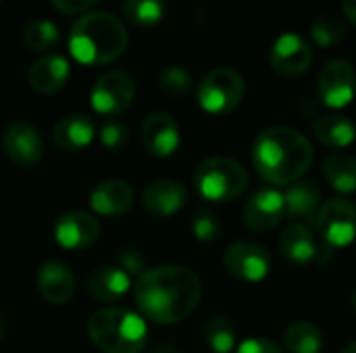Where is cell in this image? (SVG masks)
Listing matches in <instances>:
<instances>
[{
	"label": "cell",
	"mask_w": 356,
	"mask_h": 353,
	"mask_svg": "<svg viewBox=\"0 0 356 353\" xmlns=\"http://www.w3.org/2000/svg\"><path fill=\"white\" fill-rule=\"evenodd\" d=\"M188 202V187L179 181L163 179L142 191V208L154 218H167L179 212Z\"/></svg>",
	"instance_id": "16"
},
{
	"label": "cell",
	"mask_w": 356,
	"mask_h": 353,
	"mask_svg": "<svg viewBox=\"0 0 356 353\" xmlns=\"http://www.w3.org/2000/svg\"><path fill=\"white\" fill-rule=\"evenodd\" d=\"M98 0H52L54 8L63 15H77L88 10L92 4H96Z\"/></svg>",
	"instance_id": "36"
},
{
	"label": "cell",
	"mask_w": 356,
	"mask_h": 353,
	"mask_svg": "<svg viewBox=\"0 0 356 353\" xmlns=\"http://www.w3.org/2000/svg\"><path fill=\"white\" fill-rule=\"evenodd\" d=\"M313 158L315 150L311 141L290 127L265 129L252 144V164L271 185L298 181L313 164Z\"/></svg>",
	"instance_id": "2"
},
{
	"label": "cell",
	"mask_w": 356,
	"mask_h": 353,
	"mask_svg": "<svg viewBox=\"0 0 356 353\" xmlns=\"http://www.w3.org/2000/svg\"><path fill=\"white\" fill-rule=\"evenodd\" d=\"M94 135H96V127L90 117L71 114L54 125L52 141L63 152H79L92 144Z\"/></svg>",
	"instance_id": "21"
},
{
	"label": "cell",
	"mask_w": 356,
	"mask_h": 353,
	"mask_svg": "<svg viewBox=\"0 0 356 353\" xmlns=\"http://www.w3.org/2000/svg\"><path fill=\"white\" fill-rule=\"evenodd\" d=\"M315 227L321 241L332 250L350 246L356 239V206L344 198L327 200L315 216Z\"/></svg>",
	"instance_id": "7"
},
{
	"label": "cell",
	"mask_w": 356,
	"mask_h": 353,
	"mask_svg": "<svg viewBox=\"0 0 356 353\" xmlns=\"http://www.w3.org/2000/svg\"><path fill=\"white\" fill-rule=\"evenodd\" d=\"M40 295L52 306H65L75 295V277L71 268L58 260H50L42 264L35 277Z\"/></svg>",
	"instance_id": "18"
},
{
	"label": "cell",
	"mask_w": 356,
	"mask_h": 353,
	"mask_svg": "<svg viewBox=\"0 0 356 353\" xmlns=\"http://www.w3.org/2000/svg\"><path fill=\"white\" fill-rule=\"evenodd\" d=\"M4 333H6V316H4V312L0 310V339L4 337Z\"/></svg>",
	"instance_id": "38"
},
{
	"label": "cell",
	"mask_w": 356,
	"mask_h": 353,
	"mask_svg": "<svg viewBox=\"0 0 356 353\" xmlns=\"http://www.w3.org/2000/svg\"><path fill=\"white\" fill-rule=\"evenodd\" d=\"M319 100L330 108H344L356 96V71L344 58H334L323 64L317 79Z\"/></svg>",
	"instance_id": "10"
},
{
	"label": "cell",
	"mask_w": 356,
	"mask_h": 353,
	"mask_svg": "<svg viewBox=\"0 0 356 353\" xmlns=\"http://www.w3.org/2000/svg\"><path fill=\"white\" fill-rule=\"evenodd\" d=\"M119 266L131 277V275H144L146 270H144V258H142V254L140 252H136V250H129V252H123L121 256H119Z\"/></svg>",
	"instance_id": "35"
},
{
	"label": "cell",
	"mask_w": 356,
	"mask_h": 353,
	"mask_svg": "<svg viewBox=\"0 0 356 353\" xmlns=\"http://www.w3.org/2000/svg\"><path fill=\"white\" fill-rule=\"evenodd\" d=\"M125 19L140 29L156 27L165 17V2L163 0H125L123 2Z\"/></svg>",
	"instance_id": "27"
},
{
	"label": "cell",
	"mask_w": 356,
	"mask_h": 353,
	"mask_svg": "<svg viewBox=\"0 0 356 353\" xmlns=\"http://www.w3.org/2000/svg\"><path fill=\"white\" fill-rule=\"evenodd\" d=\"M90 206L102 216H121L134 206V189L121 179H108L94 187Z\"/></svg>",
	"instance_id": "19"
},
{
	"label": "cell",
	"mask_w": 356,
	"mask_h": 353,
	"mask_svg": "<svg viewBox=\"0 0 356 353\" xmlns=\"http://www.w3.org/2000/svg\"><path fill=\"white\" fill-rule=\"evenodd\" d=\"M88 335L102 353H140L148 341V327L127 308H104L90 316Z\"/></svg>",
	"instance_id": "4"
},
{
	"label": "cell",
	"mask_w": 356,
	"mask_h": 353,
	"mask_svg": "<svg viewBox=\"0 0 356 353\" xmlns=\"http://www.w3.org/2000/svg\"><path fill=\"white\" fill-rule=\"evenodd\" d=\"M131 289V277L121 266H102L88 277V291L98 302H119Z\"/></svg>",
	"instance_id": "22"
},
{
	"label": "cell",
	"mask_w": 356,
	"mask_h": 353,
	"mask_svg": "<svg viewBox=\"0 0 356 353\" xmlns=\"http://www.w3.org/2000/svg\"><path fill=\"white\" fill-rule=\"evenodd\" d=\"M342 353H356V341L355 343H350L348 347H344V352Z\"/></svg>",
	"instance_id": "39"
},
{
	"label": "cell",
	"mask_w": 356,
	"mask_h": 353,
	"mask_svg": "<svg viewBox=\"0 0 356 353\" xmlns=\"http://www.w3.org/2000/svg\"><path fill=\"white\" fill-rule=\"evenodd\" d=\"M27 79H29L31 89L42 96L56 94L58 89H63V85L69 79V62L67 58L56 56V54L42 56L29 67Z\"/></svg>",
	"instance_id": "20"
},
{
	"label": "cell",
	"mask_w": 356,
	"mask_h": 353,
	"mask_svg": "<svg viewBox=\"0 0 356 353\" xmlns=\"http://www.w3.org/2000/svg\"><path fill=\"white\" fill-rule=\"evenodd\" d=\"M100 144L108 150H121L127 144V129L121 123H106L100 129Z\"/></svg>",
	"instance_id": "33"
},
{
	"label": "cell",
	"mask_w": 356,
	"mask_h": 353,
	"mask_svg": "<svg viewBox=\"0 0 356 353\" xmlns=\"http://www.w3.org/2000/svg\"><path fill=\"white\" fill-rule=\"evenodd\" d=\"M204 341L215 353H232L238 347L236 329L229 318L213 316L204 327Z\"/></svg>",
	"instance_id": "28"
},
{
	"label": "cell",
	"mask_w": 356,
	"mask_h": 353,
	"mask_svg": "<svg viewBox=\"0 0 356 353\" xmlns=\"http://www.w3.org/2000/svg\"><path fill=\"white\" fill-rule=\"evenodd\" d=\"M0 2H2V0H0Z\"/></svg>",
	"instance_id": "41"
},
{
	"label": "cell",
	"mask_w": 356,
	"mask_h": 353,
	"mask_svg": "<svg viewBox=\"0 0 356 353\" xmlns=\"http://www.w3.org/2000/svg\"><path fill=\"white\" fill-rule=\"evenodd\" d=\"M269 62L277 75L294 79L309 71V67L313 62V48L302 35L284 33L271 46Z\"/></svg>",
	"instance_id": "11"
},
{
	"label": "cell",
	"mask_w": 356,
	"mask_h": 353,
	"mask_svg": "<svg viewBox=\"0 0 356 353\" xmlns=\"http://www.w3.org/2000/svg\"><path fill=\"white\" fill-rule=\"evenodd\" d=\"M350 306H353V310L356 312V289L353 291V298H350Z\"/></svg>",
	"instance_id": "40"
},
{
	"label": "cell",
	"mask_w": 356,
	"mask_h": 353,
	"mask_svg": "<svg viewBox=\"0 0 356 353\" xmlns=\"http://www.w3.org/2000/svg\"><path fill=\"white\" fill-rule=\"evenodd\" d=\"M280 250L288 262L294 266H307L311 262H321L325 264L332 258V248L323 243V248L317 243L315 235L307 225L294 223L284 229L280 237Z\"/></svg>",
	"instance_id": "12"
},
{
	"label": "cell",
	"mask_w": 356,
	"mask_h": 353,
	"mask_svg": "<svg viewBox=\"0 0 356 353\" xmlns=\"http://www.w3.org/2000/svg\"><path fill=\"white\" fill-rule=\"evenodd\" d=\"M244 225L254 233H267L282 223L286 216L284 193L273 187H263L250 196L242 210Z\"/></svg>",
	"instance_id": "13"
},
{
	"label": "cell",
	"mask_w": 356,
	"mask_h": 353,
	"mask_svg": "<svg viewBox=\"0 0 356 353\" xmlns=\"http://www.w3.org/2000/svg\"><path fill=\"white\" fill-rule=\"evenodd\" d=\"M227 273L244 283H259L271 270V254L257 241H236L223 254Z\"/></svg>",
	"instance_id": "9"
},
{
	"label": "cell",
	"mask_w": 356,
	"mask_h": 353,
	"mask_svg": "<svg viewBox=\"0 0 356 353\" xmlns=\"http://www.w3.org/2000/svg\"><path fill=\"white\" fill-rule=\"evenodd\" d=\"M346 35V25L344 21H340L334 15H325L319 17L313 25H311V40L323 48H330L338 42H342Z\"/></svg>",
	"instance_id": "30"
},
{
	"label": "cell",
	"mask_w": 356,
	"mask_h": 353,
	"mask_svg": "<svg viewBox=\"0 0 356 353\" xmlns=\"http://www.w3.org/2000/svg\"><path fill=\"white\" fill-rule=\"evenodd\" d=\"M2 148L6 156L19 166H35L44 158V139L35 127L23 121H15L4 129Z\"/></svg>",
	"instance_id": "14"
},
{
	"label": "cell",
	"mask_w": 356,
	"mask_h": 353,
	"mask_svg": "<svg viewBox=\"0 0 356 353\" xmlns=\"http://www.w3.org/2000/svg\"><path fill=\"white\" fill-rule=\"evenodd\" d=\"M136 96V81L127 71L115 69L98 77L92 87L90 102L98 114L115 117L121 114Z\"/></svg>",
	"instance_id": "8"
},
{
	"label": "cell",
	"mask_w": 356,
	"mask_h": 353,
	"mask_svg": "<svg viewBox=\"0 0 356 353\" xmlns=\"http://www.w3.org/2000/svg\"><path fill=\"white\" fill-rule=\"evenodd\" d=\"M246 94L244 77L229 69L219 67L207 73L198 85V102L209 114H229L234 112Z\"/></svg>",
	"instance_id": "6"
},
{
	"label": "cell",
	"mask_w": 356,
	"mask_h": 353,
	"mask_svg": "<svg viewBox=\"0 0 356 353\" xmlns=\"http://www.w3.org/2000/svg\"><path fill=\"white\" fill-rule=\"evenodd\" d=\"M315 137L330 148H348L356 139L355 123L344 114H323L313 125Z\"/></svg>",
	"instance_id": "24"
},
{
	"label": "cell",
	"mask_w": 356,
	"mask_h": 353,
	"mask_svg": "<svg viewBox=\"0 0 356 353\" xmlns=\"http://www.w3.org/2000/svg\"><path fill=\"white\" fill-rule=\"evenodd\" d=\"M142 144L144 148L159 158L171 156L179 148V129L177 123L165 112H150L142 121Z\"/></svg>",
	"instance_id": "17"
},
{
	"label": "cell",
	"mask_w": 356,
	"mask_h": 353,
	"mask_svg": "<svg viewBox=\"0 0 356 353\" xmlns=\"http://www.w3.org/2000/svg\"><path fill=\"white\" fill-rule=\"evenodd\" d=\"M127 48L125 25L108 12H88L69 31V50L75 60L88 67L108 64Z\"/></svg>",
	"instance_id": "3"
},
{
	"label": "cell",
	"mask_w": 356,
	"mask_h": 353,
	"mask_svg": "<svg viewBox=\"0 0 356 353\" xmlns=\"http://www.w3.org/2000/svg\"><path fill=\"white\" fill-rule=\"evenodd\" d=\"M192 231H194V235H196L198 241H207V243H209V241H215V239L219 237V233H221V223H219V218H217L211 210L200 208V210H196V214H194Z\"/></svg>",
	"instance_id": "32"
},
{
	"label": "cell",
	"mask_w": 356,
	"mask_h": 353,
	"mask_svg": "<svg viewBox=\"0 0 356 353\" xmlns=\"http://www.w3.org/2000/svg\"><path fill=\"white\" fill-rule=\"evenodd\" d=\"M323 175L327 183L340 193L356 191V158L346 152H332L323 162Z\"/></svg>",
	"instance_id": "25"
},
{
	"label": "cell",
	"mask_w": 356,
	"mask_h": 353,
	"mask_svg": "<svg viewBox=\"0 0 356 353\" xmlns=\"http://www.w3.org/2000/svg\"><path fill=\"white\" fill-rule=\"evenodd\" d=\"M54 237L65 250H83L98 241L100 223L94 214L83 210H73L56 221Z\"/></svg>",
	"instance_id": "15"
},
{
	"label": "cell",
	"mask_w": 356,
	"mask_h": 353,
	"mask_svg": "<svg viewBox=\"0 0 356 353\" xmlns=\"http://www.w3.org/2000/svg\"><path fill=\"white\" fill-rule=\"evenodd\" d=\"M342 10L348 17V21L356 25V0H342Z\"/></svg>",
	"instance_id": "37"
},
{
	"label": "cell",
	"mask_w": 356,
	"mask_h": 353,
	"mask_svg": "<svg viewBox=\"0 0 356 353\" xmlns=\"http://www.w3.org/2000/svg\"><path fill=\"white\" fill-rule=\"evenodd\" d=\"M58 42H60V33L52 21L38 19V21L27 23L23 29V44L29 50H38V52L48 50V48H54Z\"/></svg>",
	"instance_id": "29"
},
{
	"label": "cell",
	"mask_w": 356,
	"mask_h": 353,
	"mask_svg": "<svg viewBox=\"0 0 356 353\" xmlns=\"http://www.w3.org/2000/svg\"><path fill=\"white\" fill-rule=\"evenodd\" d=\"M286 347L292 353H321L325 339L323 333L307 320H296L286 329Z\"/></svg>",
	"instance_id": "26"
},
{
	"label": "cell",
	"mask_w": 356,
	"mask_h": 353,
	"mask_svg": "<svg viewBox=\"0 0 356 353\" xmlns=\"http://www.w3.org/2000/svg\"><path fill=\"white\" fill-rule=\"evenodd\" d=\"M250 183L246 169L234 158L213 156L202 160L194 171V187L202 200L227 204L240 198Z\"/></svg>",
	"instance_id": "5"
},
{
	"label": "cell",
	"mask_w": 356,
	"mask_h": 353,
	"mask_svg": "<svg viewBox=\"0 0 356 353\" xmlns=\"http://www.w3.org/2000/svg\"><path fill=\"white\" fill-rule=\"evenodd\" d=\"M159 89L169 98H181L192 89V77L181 67H169L159 77Z\"/></svg>",
	"instance_id": "31"
},
{
	"label": "cell",
	"mask_w": 356,
	"mask_h": 353,
	"mask_svg": "<svg viewBox=\"0 0 356 353\" xmlns=\"http://www.w3.org/2000/svg\"><path fill=\"white\" fill-rule=\"evenodd\" d=\"M236 353H284L282 347L271 341V339H263V337H250L246 341H242L238 347H236Z\"/></svg>",
	"instance_id": "34"
},
{
	"label": "cell",
	"mask_w": 356,
	"mask_h": 353,
	"mask_svg": "<svg viewBox=\"0 0 356 353\" xmlns=\"http://www.w3.org/2000/svg\"><path fill=\"white\" fill-rule=\"evenodd\" d=\"M202 295L200 279L194 270L177 264L156 266L138 277L134 298L140 312L156 325L186 320Z\"/></svg>",
	"instance_id": "1"
},
{
	"label": "cell",
	"mask_w": 356,
	"mask_h": 353,
	"mask_svg": "<svg viewBox=\"0 0 356 353\" xmlns=\"http://www.w3.org/2000/svg\"><path fill=\"white\" fill-rule=\"evenodd\" d=\"M319 200H321V191L317 183L298 179L290 183V187L284 191L286 216H290L292 221H298L300 225L302 221H315L319 212Z\"/></svg>",
	"instance_id": "23"
}]
</instances>
